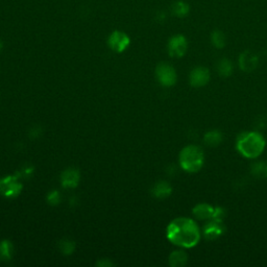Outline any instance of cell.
I'll list each match as a JSON object with an SVG mask.
<instances>
[{"label":"cell","instance_id":"cell-1","mask_svg":"<svg viewBox=\"0 0 267 267\" xmlns=\"http://www.w3.org/2000/svg\"><path fill=\"white\" fill-rule=\"evenodd\" d=\"M168 240L179 248L191 249L198 244L201 231L196 220L188 217L173 219L167 227Z\"/></svg>","mask_w":267,"mask_h":267},{"label":"cell","instance_id":"cell-2","mask_svg":"<svg viewBox=\"0 0 267 267\" xmlns=\"http://www.w3.org/2000/svg\"><path fill=\"white\" fill-rule=\"evenodd\" d=\"M266 140L262 134L257 131L242 132L237 137L236 149L247 159H257L263 154Z\"/></svg>","mask_w":267,"mask_h":267},{"label":"cell","instance_id":"cell-3","mask_svg":"<svg viewBox=\"0 0 267 267\" xmlns=\"http://www.w3.org/2000/svg\"><path fill=\"white\" fill-rule=\"evenodd\" d=\"M179 166L187 172L194 173L199 171L205 164L204 150L198 145L190 144L184 147L178 157Z\"/></svg>","mask_w":267,"mask_h":267},{"label":"cell","instance_id":"cell-4","mask_svg":"<svg viewBox=\"0 0 267 267\" xmlns=\"http://www.w3.org/2000/svg\"><path fill=\"white\" fill-rule=\"evenodd\" d=\"M156 75L159 83L164 87H172L177 83V71L168 63H160L157 66Z\"/></svg>","mask_w":267,"mask_h":267},{"label":"cell","instance_id":"cell-5","mask_svg":"<svg viewBox=\"0 0 267 267\" xmlns=\"http://www.w3.org/2000/svg\"><path fill=\"white\" fill-rule=\"evenodd\" d=\"M226 226L223 220L210 219L201 230V235H203L207 240H216L226 233Z\"/></svg>","mask_w":267,"mask_h":267},{"label":"cell","instance_id":"cell-6","mask_svg":"<svg viewBox=\"0 0 267 267\" xmlns=\"http://www.w3.org/2000/svg\"><path fill=\"white\" fill-rule=\"evenodd\" d=\"M168 53L172 57H182L186 54L188 49V42L185 36L176 35L170 38L168 42Z\"/></svg>","mask_w":267,"mask_h":267},{"label":"cell","instance_id":"cell-7","mask_svg":"<svg viewBox=\"0 0 267 267\" xmlns=\"http://www.w3.org/2000/svg\"><path fill=\"white\" fill-rule=\"evenodd\" d=\"M210 70L204 66H197L189 74V83L194 88H201L210 82Z\"/></svg>","mask_w":267,"mask_h":267},{"label":"cell","instance_id":"cell-8","mask_svg":"<svg viewBox=\"0 0 267 267\" xmlns=\"http://www.w3.org/2000/svg\"><path fill=\"white\" fill-rule=\"evenodd\" d=\"M129 43H131V40H129L128 36L120 31L113 32L110 35L109 40H107V44H109L110 48L116 53H124L129 46Z\"/></svg>","mask_w":267,"mask_h":267},{"label":"cell","instance_id":"cell-9","mask_svg":"<svg viewBox=\"0 0 267 267\" xmlns=\"http://www.w3.org/2000/svg\"><path fill=\"white\" fill-rule=\"evenodd\" d=\"M22 186L16 178L8 177L0 179V193L6 197H14L20 193Z\"/></svg>","mask_w":267,"mask_h":267},{"label":"cell","instance_id":"cell-10","mask_svg":"<svg viewBox=\"0 0 267 267\" xmlns=\"http://www.w3.org/2000/svg\"><path fill=\"white\" fill-rule=\"evenodd\" d=\"M259 57L250 50H245L239 55V67L244 72H251L257 69Z\"/></svg>","mask_w":267,"mask_h":267},{"label":"cell","instance_id":"cell-11","mask_svg":"<svg viewBox=\"0 0 267 267\" xmlns=\"http://www.w3.org/2000/svg\"><path fill=\"white\" fill-rule=\"evenodd\" d=\"M214 210L215 207L206 203H201L197 204L192 209V214L197 220H210L213 218Z\"/></svg>","mask_w":267,"mask_h":267},{"label":"cell","instance_id":"cell-12","mask_svg":"<svg viewBox=\"0 0 267 267\" xmlns=\"http://www.w3.org/2000/svg\"><path fill=\"white\" fill-rule=\"evenodd\" d=\"M79 181V173L73 168H68L62 173L61 182L65 188H74Z\"/></svg>","mask_w":267,"mask_h":267},{"label":"cell","instance_id":"cell-13","mask_svg":"<svg viewBox=\"0 0 267 267\" xmlns=\"http://www.w3.org/2000/svg\"><path fill=\"white\" fill-rule=\"evenodd\" d=\"M223 141V134L219 129H211L204 135V142L207 146L217 147Z\"/></svg>","mask_w":267,"mask_h":267},{"label":"cell","instance_id":"cell-14","mask_svg":"<svg viewBox=\"0 0 267 267\" xmlns=\"http://www.w3.org/2000/svg\"><path fill=\"white\" fill-rule=\"evenodd\" d=\"M187 262H188V255L182 249L172 251L169 256V265L172 267H184Z\"/></svg>","mask_w":267,"mask_h":267},{"label":"cell","instance_id":"cell-15","mask_svg":"<svg viewBox=\"0 0 267 267\" xmlns=\"http://www.w3.org/2000/svg\"><path fill=\"white\" fill-rule=\"evenodd\" d=\"M171 193H172V187L168 182L166 181L158 182L153 188V194L157 198H160V199L168 197Z\"/></svg>","mask_w":267,"mask_h":267},{"label":"cell","instance_id":"cell-16","mask_svg":"<svg viewBox=\"0 0 267 267\" xmlns=\"http://www.w3.org/2000/svg\"><path fill=\"white\" fill-rule=\"evenodd\" d=\"M216 69H217L218 74L223 78L230 77L234 71L232 62L227 59V57H223V59L218 61L217 65H216Z\"/></svg>","mask_w":267,"mask_h":267},{"label":"cell","instance_id":"cell-17","mask_svg":"<svg viewBox=\"0 0 267 267\" xmlns=\"http://www.w3.org/2000/svg\"><path fill=\"white\" fill-rule=\"evenodd\" d=\"M250 175L259 179L267 178V162L257 161L250 166Z\"/></svg>","mask_w":267,"mask_h":267},{"label":"cell","instance_id":"cell-18","mask_svg":"<svg viewBox=\"0 0 267 267\" xmlns=\"http://www.w3.org/2000/svg\"><path fill=\"white\" fill-rule=\"evenodd\" d=\"M171 11L173 13V15H176L179 18H184L189 14L190 5L186 1H184V0H178V1H176L172 4Z\"/></svg>","mask_w":267,"mask_h":267},{"label":"cell","instance_id":"cell-19","mask_svg":"<svg viewBox=\"0 0 267 267\" xmlns=\"http://www.w3.org/2000/svg\"><path fill=\"white\" fill-rule=\"evenodd\" d=\"M211 43H212V45L215 48L222 49L223 47L226 46V43H227L225 34H223L219 30L213 31L212 34H211Z\"/></svg>","mask_w":267,"mask_h":267},{"label":"cell","instance_id":"cell-20","mask_svg":"<svg viewBox=\"0 0 267 267\" xmlns=\"http://www.w3.org/2000/svg\"><path fill=\"white\" fill-rule=\"evenodd\" d=\"M13 245L10 241H2L0 243V258L2 260H10L12 256Z\"/></svg>","mask_w":267,"mask_h":267},{"label":"cell","instance_id":"cell-21","mask_svg":"<svg viewBox=\"0 0 267 267\" xmlns=\"http://www.w3.org/2000/svg\"><path fill=\"white\" fill-rule=\"evenodd\" d=\"M60 249L62 250V252H64V254H66V255L71 254V252L74 250V243H73V241L66 240V239L61 241L60 242Z\"/></svg>","mask_w":267,"mask_h":267},{"label":"cell","instance_id":"cell-22","mask_svg":"<svg viewBox=\"0 0 267 267\" xmlns=\"http://www.w3.org/2000/svg\"><path fill=\"white\" fill-rule=\"evenodd\" d=\"M227 215V211L225 208L222 207H215L214 214H213V219H217V220H223Z\"/></svg>","mask_w":267,"mask_h":267},{"label":"cell","instance_id":"cell-23","mask_svg":"<svg viewBox=\"0 0 267 267\" xmlns=\"http://www.w3.org/2000/svg\"><path fill=\"white\" fill-rule=\"evenodd\" d=\"M47 199H48V201L52 205L59 204V201H60V194H59V192H57V191H53L48 196Z\"/></svg>","mask_w":267,"mask_h":267},{"label":"cell","instance_id":"cell-24","mask_svg":"<svg viewBox=\"0 0 267 267\" xmlns=\"http://www.w3.org/2000/svg\"><path fill=\"white\" fill-rule=\"evenodd\" d=\"M2 48H3V43H2L1 40H0V52H1Z\"/></svg>","mask_w":267,"mask_h":267}]
</instances>
